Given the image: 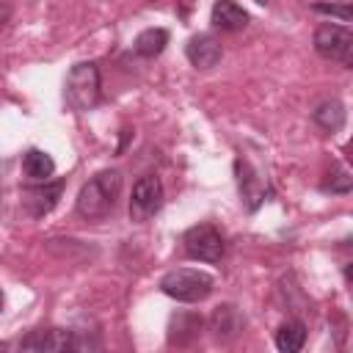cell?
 <instances>
[{"mask_svg": "<svg viewBox=\"0 0 353 353\" xmlns=\"http://www.w3.org/2000/svg\"><path fill=\"white\" fill-rule=\"evenodd\" d=\"M121 196V174L116 168L99 171L94 174L77 193V215H83L85 221H102L108 218Z\"/></svg>", "mask_w": 353, "mask_h": 353, "instance_id": "1", "label": "cell"}, {"mask_svg": "<svg viewBox=\"0 0 353 353\" xmlns=\"http://www.w3.org/2000/svg\"><path fill=\"white\" fill-rule=\"evenodd\" d=\"M63 99L72 110L85 113L102 99V83H99V69L94 61H80L69 69L63 80Z\"/></svg>", "mask_w": 353, "mask_h": 353, "instance_id": "2", "label": "cell"}, {"mask_svg": "<svg viewBox=\"0 0 353 353\" xmlns=\"http://www.w3.org/2000/svg\"><path fill=\"white\" fill-rule=\"evenodd\" d=\"M215 279L196 268H174L160 279V290L179 303H199L210 298Z\"/></svg>", "mask_w": 353, "mask_h": 353, "instance_id": "3", "label": "cell"}, {"mask_svg": "<svg viewBox=\"0 0 353 353\" xmlns=\"http://www.w3.org/2000/svg\"><path fill=\"white\" fill-rule=\"evenodd\" d=\"M19 347L36 350V353H61V350H97L102 347V342L88 339L80 331H69V328H39L22 336Z\"/></svg>", "mask_w": 353, "mask_h": 353, "instance_id": "4", "label": "cell"}, {"mask_svg": "<svg viewBox=\"0 0 353 353\" xmlns=\"http://www.w3.org/2000/svg\"><path fill=\"white\" fill-rule=\"evenodd\" d=\"M314 50L320 58L334 61L339 66H353V33L345 25L323 22L314 30Z\"/></svg>", "mask_w": 353, "mask_h": 353, "instance_id": "5", "label": "cell"}, {"mask_svg": "<svg viewBox=\"0 0 353 353\" xmlns=\"http://www.w3.org/2000/svg\"><path fill=\"white\" fill-rule=\"evenodd\" d=\"M163 207V182L157 174H143L135 185H132V196H130V221L135 223H146L152 215H157Z\"/></svg>", "mask_w": 353, "mask_h": 353, "instance_id": "6", "label": "cell"}, {"mask_svg": "<svg viewBox=\"0 0 353 353\" xmlns=\"http://www.w3.org/2000/svg\"><path fill=\"white\" fill-rule=\"evenodd\" d=\"M185 243V254L190 259H199V262H221L226 245H223V237L221 232L212 226V223H196L185 232L182 237Z\"/></svg>", "mask_w": 353, "mask_h": 353, "instance_id": "7", "label": "cell"}, {"mask_svg": "<svg viewBox=\"0 0 353 353\" xmlns=\"http://www.w3.org/2000/svg\"><path fill=\"white\" fill-rule=\"evenodd\" d=\"M63 185H66L63 179H44V182H33V185L22 188V207H25V212L30 218L47 215L58 204V199L63 193Z\"/></svg>", "mask_w": 353, "mask_h": 353, "instance_id": "8", "label": "cell"}, {"mask_svg": "<svg viewBox=\"0 0 353 353\" xmlns=\"http://www.w3.org/2000/svg\"><path fill=\"white\" fill-rule=\"evenodd\" d=\"M185 55H188V61H190L196 69H212V66L221 63L223 50H221V44H218L215 36L199 33V36H193V39L185 44Z\"/></svg>", "mask_w": 353, "mask_h": 353, "instance_id": "9", "label": "cell"}, {"mask_svg": "<svg viewBox=\"0 0 353 353\" xmlns=\"http://www.w3.org/2000/svg\"><path fill=\"white\" fill-rule=\"evenodd\" d=\"M243 325H245V317H243L240 309L232 306V303L218 306V309L212 312V317H210V331H212L215 342H223V345L232 342V339H237L240 331H243Z\"/></svg>", "mask_w": 353, "mask_h": 353, "instance_id": "10", "label": "cell"}, {"mask_svg": "<svg viewBox=\"0 0 353 353\" xmlns=\"http://www.w3.org/2000/svg\"><path fill=\"white\" fill-rule=\"evenodd\" d=\"M234 171H237V185H240V196H243V201H245V210L254 212V210L265 201L268 188H265L262 176H259L245 160H237V163H234Z\"/></svg>", "mask_w": 353, "mask_h": 353, "instance_id": "11", "label": "cell"}, {"mask_svg": "<svg viewBox=\"0 0 353 353\" xmlns=\"http://www.w3.org/2000/svg\"><path fill=\"white\" fill-rule=\"evenodd\" d=\"M210 22L218 30L237 33V30H243L248 25V11L243 6H237L234 0H215L212 3V11H210Z\"/></svg>", "mask_w": 353, "mask_h": 353, "instance_id": "12", "label": "cell"}, {"mask_svg": "<svg viewBox=\"0 0 353 353\" xmlns=\"http://www.w3.org/2000/svg\"><path fill=\"white\" fill-rule=\"evenodd\" d=\"M201 325H204V320L196 312H179V314L171 317L168 342L185 347V345H190V342H196L201 336Z\"/></svg>", "mask_w": 353, "mask_h": 353, "instance_id": "13", "label": "cell"}, {"mask_svg": "<svg viewBox=\"0 0 353 353\" xmlns=\"http://www.w3.org/2000/svg\"><path fill=\"white\" fill-rule=\"evenodd\" d=\"M312 121L325 130V132H339L345 127V105L339 99H323L314 110H312Z\"/></svg>", "mask_w": 353, "mask_h": 353, "instance_id": "14", "label": "cell"}, {"mask_svg": "<svg viewBox=\"0 0 353 353\" xmlns=\"http://www.w3.org/2000/svg\"><path fill=\"white\" fill-rule=\"evenodd\" d=\"M165 44H168V30L165 28H146V30H141L135 36L132 50H135V55L152 61V58H157L165 50Z\"/></svg>", "mask_w": 353, "mask_h": 353, "instance_id": "15", "label": "cell"}, {"mask_svg": "<svg viewBox=\"0 0 353 353\" xmlns=\"http://www.w3.org/2000/svg\"><path fill=\"white\" fill-rule=\"evenodd\" d=\"M22 171L30 182H44L55 174V160L41 149H28L22 157Z\"/></svg>", "mask_w": 353, "mask_h": 353, "instance_id": "16", "label": "cell"}, {"mask_svg": "<svg viewBox=\"0 0 353 353\" xmlns=\"http://www.w3.org/2000/svg\"><path fill=\"white\" fill-rule=\"evenodd\" d=\"M306 345V325L301 320H287L276 331V347L281 353H298Z\"/></svg>", "mask_w": 353, "mask_h": 353, "instance_id": "17", "label": "cell"}, {"mask_svg": "<svg viewBox=\"0 0 353 353\" xmlns=\"http://www.w3.org/2000/svg\"><path fill=\"white\" fill-rule=\"evenodd\" d=\"M331 179L323 185L325 190H331V193H347L350 188H353V176H350V171L345 168V165H334V171L328 174Z\"/></svg>", "mask_w": 353, "mask_h": 353, "instance_id": "18", "label": "cell"}, {"mask_svg": "<svg viewBox=\"0 0 353 353\" xmlns=\"http://www.w3.org/2000/svg\"><path fill=\"white\" fill-rule=\"evenodd\" d=\"M312 8H314V11H320V14L336 17L339 22H350V17H353V8H350V3H314Z\"/></svg>", "mask_w": 353, "mask_h": 353, "instance_id": "19", "label": "cell"}, {"mask_svg": "<svg viewBox=\"0 0 353 353\" xmlns=\"http://www.w3.org/2000/svg\"><path fill=\"white\" fill-rule=\"evenodd\" d=\"M254 3H259V6H265V3H268V0H254Z\"/></svg>", "mask_w": 353, "mask_h": 353, "instance_id": "20", "label": "cell"}, {"mask_svg": "<svg viewBox=\"0 0 353 353\" xmlns=\"http://www.w3.org/2000/svg\"><path fill=\"white\" fill-rule=\"evenodd\" d=\"M0 309H3V290H0Z\"/></svg>", "mask_w": 353, "mask_h": 353, "instance_id": "21", "label": "cell"}, {"mask_svg": "<svg viewBox=\"0 0 353 353\" xmlns=\"http://www.w3.org/2000/svg\"><path fill=\"white\" fill-rule=\"evenodd\" d=\"M3 347H6V342H0V350H3Z\"/></svg>", "mask_w": 353, "mask_h": 353, "instance_id": "22", "label": "cell"}]
</instances>
